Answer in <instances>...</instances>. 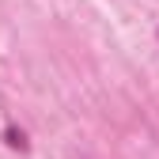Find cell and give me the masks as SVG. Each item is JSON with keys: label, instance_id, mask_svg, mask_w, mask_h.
Returning a JSON list of instances; mask_svg holds the SVG:
<instances>
[{"label": "cell", "instance_id": "6da1fadb", "mask_svg": "<svg viewBox=\"0 0 159 159\" xmlns=\"http://www.w3.org/2000/svg\"><path fill=\"white\" fill-rule=\"evenodd\" d=\"M4 136H8V148H19V152H27V136H23V133H15V129H8Z\"/></svg>", "mask_w": 159, "mask_h": 159}, {"label": "cell", "instance_id": "7a4b0ae2", "mask_svg": "<svg viewBox=\"0 0 159 159\" xmlns=\"http://www.w3.org/2000/svg\"><path fill=\"white\" fill-rule=\"evenodd\" d=\"M155 38H159V30H155Z\"/></svg>", "mask_w": 159, "mask_h": 159}]
</instances>
